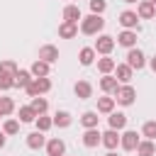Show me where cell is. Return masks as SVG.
I'll return each instance as SVG.
<instances>
[{"label": "cell", "instance_id": "cell-1", "mask_svg": "<svg viewBox=\"0 0 156 156\" xmlns=\"http://www.w3.org/2000/svg\"><path fill=\"white\" fill-rule=\"evenodd\" d=\"M102 27H105V20H102L100 15H95V12L80 20V32H83V34H88V37H93V34L102 32Z\"/></svg>", "mask_w": 156, "mask_h": 156}, {"label": "cell", "instance_id": "cell-2", "mask_svg": "<svg viewBox=\"0 0 156 156\" xmlns=\"http://www.w3.org/2000/svg\"><path fill=\"white\" fill-rule=\"evenodd\" d=\"M24 90H27V95H29V98L44 95V93H49V90H51V80H49V76H44V78H34Z\"/></svg>", "mask_w": 156, "mask_h": 156}, {"label": "cell", "instance_id": "cell-3", "mask_svg": "<svg viewBox=\"0 0 156 156\" xmlns=\"http://www.w3.org/2000/svg\"><path fill=\"white\" fill-rule=\"evenodd\" d=\"M134 98H136V90H134L129 83H122V85L115 90V100H117L119 105H124V107H127V105H132V102H134Z\"/></svg>", "mask_w": 156, "mask_h": 156}, {"label": "cell", "instance_id": "cell-4", "mask_svg": "<svg viewBox=\"0 0 156 156\" xmlns=\"http://www.w3.org/2000/svg\"><path fill=\"white\" fill-rule=\"evenodd\" d=\"M115 49V39L110 37V34H100L98 37V41H95V51L98 54H102V56H110V51Z\"/></svg>", "mask_w": 156, "mask_h": 156}, {"label": "cell", "instance_id": "cell-5", "mask_svg": "<svg viewBox=\"0 0 156 156\" xmlns=\"http://www.w3.org/2000/svg\"><path fill=\"white\" fill-rule=\"evenodd\" d=\"M119 24H122L124 29H139V15L132 12V10H124V12L119 15Z\"/></svg>", "mask_w": 156, "mask_h": 156}, {"label": "cell", "instance_id": "cell-6", "mask_svg": "<svg viewBox=\"0 0 156 156\" xmlns=\"http://www.w3.org/2000/svg\"><path fill=\"white\" fill-rule=\"evenodd\" d=\"M119 146L124 149V151H136V146H139V136H136V132H124L122 134V139H119Z\"/></svg>", "mask_w": 156, "mask_h": 156}, {"label": "cell", "instance_id": "cell-7", "mask_svg": "<svg viewBox=\"0 0 156 156\" xmlns=\"http://www.w3.org/2000/svg\"><path fill=\"white\" fill-rule=\"evenodd\" d=\"M136 15H139V20H151L156 15V5L151 0H141L139 7H136Z\"/></svg>", "mask_w": 156, "mask_h": 156}, {"label": "cell", "instance_id": "cell-8", "mask_svg": "<svg viewBox=\"0 0 156 156\" xmlns=\"http://www.w3.org/2000/svg\"><path fill=\"white\" fill-rule=\"evenodd\" d=\"M39 58L46 61V63H54V61H58V49H56L54 44H44V46L39 49Z\"/></svg>", "mask_w": 156, "mask_h": 156}, {"label": "cell", "instance_id": "cell-9", "mask_svg": "<svg viewBox=\"0 0 156 156\" xmlns=\"http://www.w3.org/2000/svg\"><path fill=\"white\" fill-rule=\"evenodd\" d=\"M127 63L132 66V68H144V63H146V58H144V54L139 51V49H129L127 51Z\"/></svg>", "mask_w": 156, "mask_h": 156}, {"label": "cell", "instance_id": "cell-10", "mask_svg": "<svg viewBox=\"0 0 156 156\" xmlns=\"http://www.w3.org/2000/svg\"><path fill=\"white\" fill-rule=\"evenodd\" d=\"M83 144H85L88 149H93V146L102 144V134L98 132V127H93V129H85V134H83Z\"/></svg>", "mask_w": 156, "mask_h": 156}, {"label": "cell", "instance_id": "cell-11", "mask_svg": "<svg viewBox=\"0 0 156 156\" xmlns=\"http://www.w3.org/2000/svg\"><path fill=\"white\" fill-rule=\"evenodd\" d=\"M117 44H122V46H127V49H134V44H136V32H134V29L119 32V34H117Z\"/></svg>", "mask_w": 156, "mask_h": 156}, {"label": "cell", "instance_id": "cell-12", "mask_svg": "<svg viewBox=\"0 0 156 156\" xmlns=\"http://www.w3.org/2000/svg\"><path fill=\"white\" fill-rule=\"evenodd\" d=\"M119 134H117V129H107L105 134H102V146L105 149H110V151H115L117 149V144H119Z\"/></svg>", "mask_w": 156, "mask_h": 156}, {"label": "cell", "instance_id": "cell-13", "mask_svg": "<svg viewBox=\"0 0 156 156\" xmlns=\"http://www.w3.org/2000/svg\"><path fill=\"white\" fill-rule=\"evenodd\" d=\"M46 154H49V156H63V154H66V144H63L58 136H56V139H49V141H46Z\"/></svg>", "mask_w": 156, "mask_h": 156}, {"label": "cell", "instance_id": "cell-14", "mask_svg": "<svg viewBox=\"0 0 156 156\" xmlns=\"http://www.w3.org/2000/svg\"><path fill=\"white\" fill-rule=\"evenodd\" d=\"M76 34H78V24H76V22H66V20H63V22L58 24V37H63V39H73Z\"/></svg>", "mask_w": 156, "mask_h": 156}, {"label": "cell", "instance_id": "cell-15", "mask_svg": "<svg viewBox=\"0 0 156 156\" xmlns=\"http://www.w3.org/2000/svg\"><path fill=\"white\" fill-rule=\"evenodd\" d=\"M117 88H119V80H117L115 76L105 73V76L100 78V90H102V93H115Z\"/></svg>", "mask_w": 156, "mask_h": 156}, {"label": "cell", "instance_id": "cell-16", "mask_svg": "<svg viewBox=\"0 0 156 156\" xmlns=\"http://www.w3.org/2000/svg\"><path fill=\"white\" fill-rule=\"evenodd\" d=\"M115 71H117V80L119 83H129L132 80V73H134V68L129 66V63H119V66H115Z\"/></svg>", "mask_w": 156, "mask_h": 156}, {"label": "cell", "instance_id": "cell-17", "mask_svg": "<svg viewBox=\"0 0 156 156\" xmlns=\"http://www.w3.org/2000/svg\"><path fill=\"white\" fill-rule=\"evenodd\" d=\"M107 122H110V129H124V124H127V115L124 112H110V117H107Z\"/></svg>", "mask_w": 156, "mask_h": 156}, {"label": "cell", "instance_id": "cell-18", "mask_svg": "<svg viewBox=\"0 0 156 156\" xmlns=\"http://www.w3.org/2000/svg\"><path fill=\"white\" fill-rule=\"evenodd\" d=\"M49 66H51V63H46V61L37 58V61L32 63V68H29V71H32V76H34V78H44V76H49Z\"/></svg>", "mask_w": 156, "mask_h": 156}, {"label": "cell", "instance_id": "cell-19", "mask_svg": "<svg viewBox=\"0 0 156 156\" xmlns=\"http://www.w3.org/2000/svg\"><path fill=\"white\" fill-rule=\"evenodd\" d=\"M46 144V139H44V132H32V134H27V146L29 149H41Z\"/></svg>", "mask_w": 156, "mask_h": 156}, {"label": "cell", "instance_id": "cell-20", "mask_svg": "<svg viewBox=\"0 0 156 156\" xmlns=\"http://www.w3.org/2000/svg\"><path fill=\"white\" fill-rule=\"evenodd\" d=\"M63 20L78 24V20H83V17H80V7H78V5H66V7H63Z\"/></svg>", "mask_w": 156, "mask_h": 156}, {"label": "cell", "instance_id": "cell-21", "mask_svg": "<svg viewBox=\"0 0 156 156\" xmlns=\"http://www.w3.org/2000/svg\"><path fill=\"white\" fill-rule=\"evenodd\" d=\"M76 95H78L80 100H88V98L93 95V85H90L88 80H78V83H76Z\"/></svg>", "mask_w": 156, "mask_h": 156}, {"label": "cell", "instance_id": "cell-22", "mask_svg": "<svg viewBox=\"0 0 156 156\" xmlns=\"http://www.w3.org/2000/svg\"><path fill=\"white\" fill-rule=\"evenodd\" d=\"M136 154H139V156H154V154H156L154 139H144V141H139V146H136Z\"/></svg>", "mask_w": 156, "mask_h": 156}, {"label": "cell", "instance_id": "cell-23", "mask_svg": "<svg viewBox=\"0 0 156 156\" xmlns=\"http://www.w3.org/2000/svg\"><path fill=\"white\" fill-rule=\"evenodd\" d=\"M95 46H85V49H80V54H78V58H80V63L83 66H90L93 61H95Z\"/></svg>", "mask_w": 156, "mask_h": 156}, {"label": "cell", "instance_id": "cell-24", "mask_svg": "<svg viewBox=\"0 0 156 156\" xmlns=\"http://www.w3.org/2000/svg\"><path fill=\"white\" fill-rule=\"evenodd\" d=\"M32 80H34V78H32V71H17V73H15V85H17V88H27Z\"/></svg>", "mask_w": 156, "mask_h": 156}, {"label": "cell", "instance_id": "cell-25", "mask_svg": "<svg viewBox=\"0 0 156 156\" xmlns=\"http://www.w3.org/2000/svg\"><path fill=\"white\" fill-rule=\"evenodd\" d=\"M115 102H117L115 98H107V95H105V98H100V100H98V112L110 115V112L115 110Z\"/></svg>", "mask_w": 156, "mask_h": 156}, {"label": "cell", "instance_id": "cell-26", "mask_svg": "<svg viewBox=\"0 0 156 156\" xmlns=\"http://www.w3.org/2000/svg\"><path fill=\"white\" fill-rule=\"evenodd\" d=\"M115 58H110V56H102V58H98V71L100 73H110V71H115Z\"/></svg>", "mask_w": 156, "mask_h": 156}, {"label": "cell", "instance_id": "cell-27", "mask_svg": "<svg viewBox=\"0 0 156 156\" xmlns=\"http://www.w3.org/2000/svg\"><path fill=\"white\" fill-rule=\"evenodd\" d=\"M71 122H73V119H71V115H68L66 110H61V112L54 115V124L61 127V129H63V127H71Z\"/></svg>", "mask_w": 156, "mask_h": 156}, {"label": "cell", "instance_id": "cell-28", "mask_svg": "<svg viewBox=\"0 0 156 156\" xmlns=\"http://www.w3.org/2000/svg\"><path fill=\"white\" fill-rule=\"evenodd\" d=\"M98 112H83V117H80V124L85 127V129H93V127H98Z\"/></svg>", "mask_w": 156, "mask_h": 156}, {"label": "cell", "instance_id": "cell-29", "mask_svg": "<svg viewBox=\"0 0 156 156\" xmlns=\"http://www.w3.org/2000/svg\"><path fill=\"white\" fill-rule=\"evenodd\" d=\"M32 110H34V112H37V117H39V115H44V112L49 110V102H46L44 98H39V95H37V98H32Z\"/></svg>", "mask_w": 156, "mask_h": 156}, {"label": "cell", "instance_id": "cell-30", "mask_svg": "<svg viewBox=\"0 0 156 156\" xmlns=\"http://www.w3.org/2000/svg\"><path fill=\"white\" fill-rule=\"evenodd\" d=\"M37 119V112L32 110V105H22L20 107V122H34Z\"/></svg>", "mask_w": 156, "mask_h": 156}, {"label": "cell", "instance_id": "cell-31", "mask_svg": "<svg viewBox=\"0 0 156 156\" xmlns=\"http://www.w3.org/2000/svg\"><path fill=\"white\" fill-rule=\"evenodd\" d=\"M34 122H37V129H39V132H49V129L54 127V117H46V115H39Z\"/></svg>", "mask_w": 156, "mask_h": 156}, {"label": "cell", "instance_id": "cell-32", "mask_svg": "<svg viewBox=\"0 0 156 156\" xmlns=\"http://www.w3.org/2000/svg\"><path fill=\"white\" fill-rule=\"evenodd\" d=\"M141 134H144L146 139H156V119H149V122H144V127H141Z\"/></svg>", "mask_w": 156, "mask_h": 156}, {"label": "cell", "instance_id": "cell-33", "mask_svg": "<svg viewBox=\"0 0 156 156\" xmlns=\"http://www.w3.org/2000/svg\"><path fill=\"white\" fill-rule=\"evenodd\" d=\"M12 110H15V102H12V98H0V115H2V117H7Z\"/></svg>", "mask_w": 156, "mask_h": 156}, {"label": "cell", "instance_id": "cell-34", "mask_svg": "<svg viewBox=\"0 0 156 156\" xmlns=\"http://www.w3.org/2000/svg\"><path fill=\"white\" fill-rule=\"evenodd\" d=\"M10 88H15V76L0 73V90H10Z\"/></svg>", "mask_w": 156, "mask_h": 156}, {"label": "cell", "instance_id": "cell-35", "mask_svg": "<svg viewBox=\"0 0 156 156\" xmlns=\"http://www.w3.org/2000/svg\"><path fill=\"white\" fill-rule=\"evenodd\" d=\"M2 132H5V134H17V132H20V122H17V119H5Z\"/></svg>", "mask_w": 156, "mask_h": 156}, {"label": "cell", "instance_id": "cell-36", "mask_svg": "<svg viewBox=\"0 0 156 156\" xmlns=\"http://www.w3.org/2000/svg\"><path fill=\"white\" fill-rule=\"evenodd\" d=\"M20 68H17V63L15 61H2L0 63V73H10V76H15Z\"/></svg>", "mask_w": 156, "mask_h": 156}, {"label": "cell", "instance_id": "cell-37", "mask_svg": "<svg viewBox=\"0 0 156 156\" xmlns=\"http://www.w3.org/2000/svg\"><path fill=\"white\" fill-rule=\"evenodd\" d=\"M90 10H93L95 15H102V12L107 10V2H105V0H90Z\"/></svg>", "mask_w": 156, "mask_h": 156}, {"label": "cell", "instance_id": "cell-38", "mask_svg": "<svg viewBox=\"0 0 156 156\" xmlns=\"http://www.w3.org/2000/svg\"><path fill=\"white\" fill-rule=\"evenodd\" d=\"M5 141H7V136H5V132H0V149L5 146Z\"/></svg>", "mask_w": 156, "mask_h": 156}, {"label": "cell", "instance_id": "cell-39", "mask_svg": "<svg viewBox=\"0 0 156 156\" xmlns=\"http://www.w3.org/2000/svg\"><path fill=\"white\" fill-rule=\"evenodd\" d=\"M151 71H154V73H156V56H154V58H151Z\"/></svg>", "mask_w": 156, "mask_h": 156}, {"label": "cell", "instance_id": "cell-40", "mask_svg": "<svg viewBox=\"0 0 156 156\" xmlns=\"http://www.w3.org/2000/svg\"><path fill=\"white\" fill-rule=\"evenodd\" d=\"M105 156H117V154H115V151H107V154H105Z\"/></svg>", "mask_w": 156, "mask_h": 156}, {"label": "cell", "instance_id": "cell-41", "mask_svg": "<svg viewBox=\"0 0 156 156\" xmlns=\"http://www.w3.org/2000/svg\"><path fill=\"white\" fill-rule=\"evenodd\" d=\"M124 2H136V0H124Z\"/></svg>", "mask_w": 156, "mask_h": 156}, {"label": "cell", "instance_id": "cell-42", "mask_svg": "<svg viewBox=\"0 0 156 156\" xmlns=\"http://www.w3.org/2000/svg\"><path fill=\"white\" fill-rule=\"evenodd\" d=\"M151 2H154V5H156V0H151Z\"/></svg>", "mask_w": 156, "mask_h": 156}, {"label": "cell", "instance_id": "cell-43", "mask_svg": "<svg viewBox=\"0 0 156 156\" xmlns=\"http://www.w3.org/2000/svg\"><path fill=\"white\" fill-rule=\"evenodd\" d=\"M0 117H2V115H0Z\"/></svg>", "mask_w": 156, "mask_h": 156}]
</instances>
